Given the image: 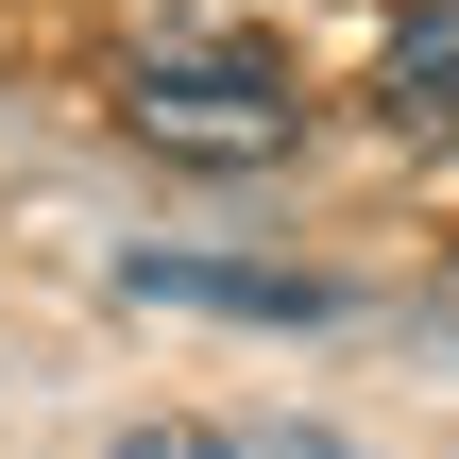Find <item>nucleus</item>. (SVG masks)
<instances>
[{"instance_id": "obj_1", "label": "nucleus", "mask_w": 459, "mask_h": 459, "mask_svg": "<svg viewBox=\"0 0 459 459\" xmlns=\"http://www.w3.org/2000/svg\"><path fill=\"white\" fill-rule=\"evenodd\" d=\"M119 119H136L153 153H187V170H273V153L307 136L290 68H255V51H153V68L119 85Z\"/></svg>"}, {"instance_id": "obj_2", "label": "nucleus", "mask_w": 459, "mask_h": 459, "mask_svg": "<svg viewBox=\"0 0 459 459\" xmlns=\"http://www.w3.org/2000/svg\"><path fill=\"white\" fill-rule=\"evenodd\" d=\"M119 307H204V324H324L341 290H324V273H273V255H119Z\"/></svg>"}, {"instance_id": "obj_3", "label": "nucleus", "mask_w": 459, "mask_h": 459, "mask_svg": "<svg viewBox=\"0 0 459 459\" xmlns=\"http://www.w3.org/2000/svg\"><path fill=\"white\" fill-rule=\"evenodd\" d=\"M375 102H392L409 136H426V119H459V0H443V17H409V34L375 51Z\"/></svg>"}, {"instance_id": "obj_4", "label": "nucleus", "mask_w": 459, "mask_h": 459, "mask_svg": "<svg viewBox=\"0 0 459 459\" xmlns=\"http://www.w3.org/2000/svg\"><path fill=\"white\" fill-rule=\"evenodd\" d=\"M119 459H238V443H204V426H136Z\"/></svg>"}, {"instance_id": "obj_5", "label": "nucleus", "mask_w": 459, "mask_h": 459, "mask_svg": "<svg viewBox=\"0 0 459 459\" xmlns=\"http://www.w3.org/2000/svg\"><path fill=\"white\" fill-rule=\"evenodd\" d=\"M238 459H358V443H324V426H255Z\"/></svg>"}]
</instances>
